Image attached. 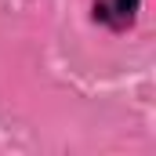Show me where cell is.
<instances>
[{
    "label": "cell",
    "mask_w": 156,
    "mask_h": 156,
    "mask_svg": "<svg viewBox=\"0 0 156 156\" xmlns=\"http://www.w3.org/2000/svg\"><path fill=\"white\" fill-rule=\"evenodd\" d=\"M142 0H91V18L113 33H127L138 22Z\"/></svg>",
    "instance_id": "1"
}]
</instances>
